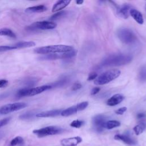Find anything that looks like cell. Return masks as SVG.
Segmentation results:
<instances>
[{"label":"cell","mask_w":146,"mask_h":146,"mask_svg":"<svg viewBox=\"0 0 146 146\" xmlns=\"http://www.w3.org/2000/svg\"><path fill=\"white\" fill-rule=\"evenodd\" d=\"M106 117L103 115H97L92 118V124L97 132L103 131L105 124L106 123Z\"/></svg>","instance_id":"11"},{"label":"cell","mask_w":146,"mask_h":146,"mask_svg":"<svg viewBox=\"0 0 146 146\" xmlns=\"http://www.w3.org/2000/svg\"><path fill=\"white\" fill-rule=\"evenodd\" d=\"M23 142V139L21 136H17L13 139L10 141L11 146H15L17 145L22 144Z\"/></svg>","instance_id":"27"},{"label":"cell","mask_w":146,"mask_h":146,"mask_svg":"<svg viewBox=\"0 0 146 146\" xmlns=\"http://www.w3.org/2000/svg\"><path fill=\"white\" fill-rule=\"evenodd\" d=\"M120 74V71L117 69L107 70L100 74L95 79L94 84L96 85L106 84L119 77Z\"/></svg>","instance_id":"3"},{"label":"cell","mask_w":146,"mask_h":146,"mask_svg":"<svg viewBox=\"0 0 146 146\" xmlns=\"http://www.w3.org/2000/svg\"><path fill=\"white\" fill-rule=\"evenodd\" d=\"M145 116H146V114L144 112H140L137 115V117L138 119H143V118L145 117Z\"/></svg>","instance_id":"37"},{"label":"cell","mask_w":146,"mask_h":146,"mask_svg":"<svg viewBox=\"0 0 146 146\" xmlns=\"http://www.w3.org/2000/svg\"><path fill=\"white\" fill-rule=\"evenodd\" d=\"M124 97L122 94H116L108 99L106 102V104L109 106H115L120 103L124 100Z\"/></svg>","instance_id":"14"},{"label":"cell","mask_w":146,"mask_h":146,"mask_svg":"<svg viewBox=\"0 0 146 146\" xmlns=\"http://www.w3.org/2000/svg\"><path fill=\"white\" fill-rule=\"evenodd\" d=\"M73 50V47L71 46L64 44L50 45L36 48L34 51L37 54H59L70 51Z\"/></svg>","instance_id":"2"},{"label":"cell","mask_w":146,"mask_h":146,"mask_svg":"<svg viewBox=\"0 0 146 146\" xmlns=\"http://www.w3.org/2000/svg\"><path fill=\"white\" fill-rule=\"evenodd\" d=\"M146 128V123L145 122H141L133 127V131L136 135H139L143 132Z\"/></svg>","instance_id":"21"},{"label":"cell","mask_w":146,"mask_h":146,"mask_svg":"<svg viewBox=\"0 0 146 146\" xmlns=\"http://www.w3.org/2000/svg\"><path fill=\"white\" fill-rule=\"evenodd\" d=\"M82 141V138L79 136H75L63 139L60 141L62 146H76Z\"/></svg>","instance_id":"12"},{"label":"cell","mask_w":146,"mask_h":146,"mask_svg":"<svg viewBox=\"0 0 146 146\" xmlns=\"http://www.w3.org/2000/svg\"><path fill=\"white\" fill-rule=\"evenodd\" d=\"M139 79L141 82L146 80V66H143L139 72Z\"/></svg>","instance_id":"25"},{"label":"cell","mask_w":146,"mask_h":146,"mask_svg":"<svg viewBox=\"0 0 146 146\" xmlns=\"http://www.w3.org/2000/svg\"><path fill=\"white\" fill-rule=\"evenodd\" d=\"M132 9V7L129 4H123L120 7L116 9L117 14L124 19H127L129 15L130 10Z\"/></svg>","instance_id":"13"},{"label":"cell","mask_w":146,"mask_h":146,"mask_svg":"<svg viewBox=\"0 0 146 146\" xmlns=\"http://www.w3.org/2000/svg\"><path fill=\"white\" fill-rule=\"evenodd\" d=\"M17 48H27L33 47L35 45V43L33 41H22L19 42L14 44Z\"/></svg>","instance_id":"20"},{"label":"cell","mask_w":146,"mask_h":146,"mask_svg":"<svg viewBox=\"0 0 146 146\" xmlns=\"http://www.w3.org/2000/svg\"><path fill=\"white\" fill-rule=\"evenodd\" d=\"M62 112L61 110H52L50 111H43L36 114L37 117H55L60 114Z\"/></svg>","instance_id":"15"},{"label":"cell","mask_w":146,"mask_h":146,"mask_svg":"<svg viewBox=\"0 0 146 146\" xmlns=\"http://www.w3.org/2000/svg\"><path fill=\"white\" fill-rule=\"evenodd\" d=\"M63 131V129L57 126H48L43 127L40 129H34L33 133L35 134L39 137H43L50 135H54L62 133Z\"/></svg>","instance_id":"6"},{"label":"cell","mask_w":146,"mask_h":146,"mask_svg":"<svg viewBox=\"0 0 146 146\" xmlns=\"http://www.w3.org/2000/svg\"><path fill=\"white\" fill-rule=\"evenodd\" d=\"M68 82V79L67 78L64 77L62 79H60V80H59L58 81L52 83L51 86L52 87H62L64 86V85H66Z\"/></svg>","instance_id":"24"},{"label":"cell","mask_w":146,"mask_h":146,"mask_svg":"<svg viewBox=\"0 0 146 146\" xmlns=\"http://www.w3.org/2000/svg\"><path fill=\"white\" fill-rule=\"evenodd\" d=\"M100 88L99 87H94V88L92 89L91 91V94L92 95H96L97 94L99 91H100Z\"/></svg>","instance_id":"36"},{"label":"cell","mask_w":146,"mask_h":146,"mask_svg":"<svg viewBox=\"0 0 146 146\" xmlns=\"http://www.w3.org/2000/svg\"><path fill=\"white\" fill-rule=\"evenodd\" d=\"M114 139L116 140L122 141L124 143H125L128 145H135L136 143V141L134 139H132L131 137H129V136L126 135H125L117 134L114 136Z\"/></svg>","instance_id":"16"},{"label":"cell","mask_w":146,"mask_h":146,"mask_svg":"<svg viewBox=\"0 0 146 146\" xmlns=\"http://www.w3.org/2000/svg\"><path fill=\"white\" fill-rule=\"evenodd\" d=\"M52 88L51 85H43L36 87H25L20 89L17 93V97L22 98L25 96H31L39 94L45 91Z\"/></svg>","instance_id":"4"},{"label":"cell","mask_w":146,"mask_h":146,"mask_svg":"<svg viewBox=\"0 0 146 146\" xmlns=\"http://www.w3.org/2000/svg\"><path fill=\"white\" fill-rule=\"evenodd\" d=\"M27 106V104L24 102H16L7 104L0 107V114H7L25 108Z\"/></svg>","instance_id":"7"},{"label":"cell","mask_w":146,"mask_h":146,"mask_svg":"<svg viewBox=\"0 0 146 146\" xmlns=\"http://www.w3.org/2000/svg\"><path fill=\"white\" fill-rule=\"evenodd\" d=\"M120 125V123L119 121L112 120H108L106 121L104 125V128L108 129H111L115 127H119Z\"/></svg>","instance_id":"23"},{"label":"cell","mask_w":146,"mask_h":146,"mask_svg":"<svg viewBox=\"0 0 146 146\" xmlns=\"http://www.w3.org/2000/svg\"><path fill=\"white\" fill-rule=\"evenodd\" d=\"M129 15L139 23L140 25H142L144 23V19L142 14L138 10L132 9L130 10L129 12Z\"/></svg>","instance_id":"18"},{"label":"cell","mask_w":146,"mask_h":146,"mask_svg":"<svg viewBox=\"0 0 146 146\" xmlns=\"http://www.w3.org/2000/svg\"><path fill=\"white\" fill-rule=\"evenodd\" d=\"M47 9V7L44 5H40L38 6H34L27 8L25 10L26 13H42L46 11Z\"/></svg>","instance_id":"19"},{"label":"cell","mask_w":146,"mask_h":146,"mask_svg":"<svg viewBox=\"0 0 146 146\" xmlns=\"http://www.w3.org/2000/svg\"><path fill=\"white\" fill-rule=\"evenodd\" d=\"M88 103L87 102H83L82 103H80L76 105L71 106L70 107H68L63 111H62L60 115L62 116H69L70 115H72L75 113H76L78 111H82L86 108V107L88 106Z\"/></svg>","instance_id":"9"},{"label":"cell","mask_w":146,"mask_h":146,"mask_svg":"<svg viewBox=\"0 0 146 146\" xmlns=\"http://www.w3.org/2000/svg\"><path fill=\"white\" fill-rule=\"evenodd\" d=\"M56 26V24L55 22L43 21L33 23L28 27V29L30 30H51L55 28Z\"/></svg>","instance_id":"10"},{"label":"cell","mask_w":146,"mask_h":146,"mask_svg":"<svg viewBox=\"0 0 146 146\" xmlns=\"http://www.w3.org/2000/svg\"><path fill=\"white\" fill-rule=\"evenodd\" d=\"M127 107H123L119 109H117L116 111H115V113L117 115H123L126 111H127Z\"/></svg>","instance_id":"32"},{"label":"cell","mask_w":146,"mask_h":146,"mask_svg":"<svg viewBox=\"0 0 146 146\" xmlns=\"http://www.w3.org/2000/svg\"><path fill=\"white\" fill-rule=\"evenodd\" d=\"M77 50H72L70 51L59 53V54H46L41 56L40 58L42 60H55L58 59H69L74 57L76 55Z\"/></svg>","instance_id":"8"},{"label":"cell","mask_w":146,"mask_h":146,"mask_svg":"<svg viewBox=\"0 0 146 146\" xmlns=\"http://www.w3.org/2000/svg\"><path fill=\"white\" fill-rule=\"evenodd\" d=\"M117 35L120 41L126 44H131L137 40L134 33L128 28H120L117 31Z\"/></svg>","instance_id":"5"},{"label":"cell","mask_w":146,"mask_h":146,"mask_svg":"<svg viewBox=\"0 0 146 146\" xmlns=\"http://www.w3.org/2000/svg\"><path fill=\"white\" fill-rule=\"evenodd\" d=\"M132 60L131 55L122 53L112 54L104 58L101 63L103 67L120 66L130 63Z\"/></svg>","instance_id":"1"},{"label":"cell","mask_w":146,"mask_h":146,"mask_svg":"<svg viewBox=\"0 0 146 146\" xmlns=\"http://www.w3.org/2000/svg\"><path fill=\"white\" fill-rule=\"evenodd\" d=\"M67 14V11H59L54 14H53L51 17H50V20H56L60 18H63Z\"/></svg>","instance_id":"26"},{"label":"cell","mask_w":146,"mask_h":146,"mask_svg":"<svg viewBox=\"0 0 146 146\" xmlns=\"http://www.w3.org/2000/svg\"><path fill=\"white\" fill-rule=\"evenodd\" d=\"M98 77V74L96 72H91L87 78L88 80H92Z\"/></svg>","instance_id":"34"},{"label":"cell","mask_w":146,"mask_h":146,"mask_svg":"<svg viewBox=\"0 0 146 146\" xmlns=\"http://www.w3.org/2000/svg\"><path fill=\"white\" fill-rule=\"evenodd\" d=\"M10 117H6L4 119H2L1 120H0V129L6 125L7 124H8V123L10 121Z\"/></svg>","instance_id":"31"},{"label":"cell","mask_w":146,"mask_h":146,"mask_svg":"<svg viewBox=\"0 0 146 146\" xmlns=\"http://www.w3.org/2000/svg\"><path fill=\"white\" fill-rule=\"evenodd\" d=\"M0 36H7L12 38H16L15 34L12 30L7 28L0 29Z\"/></svg>","instance_id":"22"},{"label":"cell","mask_w":146,"mask_h":146,"mask_svg":"<svg viewBox=\"0 0 146 146\" xmlns=\"http://www.w3.org/2000/svg\"><path fill=\"white\" fill-rule=\"evenodd\" d=\"M8 84V81L5 79L0 80V88H4Z\"/></svg>","instance_id":"35"},{"label":"cell","mask_w":146,"mask_h":146,"mask_svg":"<svg viewBox=\"0 0 146 146\" xmlns=\"http://www.w3.org/2000/svg\"><path fill=\"white\" fill-rule=\"evenodd\" d=\"M34 115V113L32 112H27L19 116V118L21 119H29L31 118Z\"/></svg>","instance_id":"30"},{"label":"cell","mask_w":146,"mask_h":146,"mask_svg":"<svg viewBox=\"0 0 146 146\" xmlns=\"http://www.w3.org/2000/svg\"><path fill=\"white\" fill-rule=\"evenodd\" d=\"M76 3L78 5H81V4H82L83 3V1H82V0H78V1H76Z\"/></svg>","instance_id":"38"},{"label":"cell","mask_w":146,"mask_h":146,"mask_svg":"<svg viewBox=\"0 0 146 146\" xmlns=\"http://www.w3.org/2000/svg\"><path fill=\"white\" fill-rule=\"evenodd\" d=\"M82 88V84L80 83H78V82H76V83H75L73 86H72V88L71 90L72 91H76V90H79L80 88Z\"/></svg>","instance_id":"33"},{"label":"cell","mask_w":146,"mask_h":146,"mask_svg":"<svg viewBox=\"0 0 146 146\" xmlns=\"http://www.w3.org/2000/svg\"><path fill=\"white\" fill-rule=\"evenodd\" d=\"M14 49H17L15 44L9 46H0V52L10 51Z\"/></svg>","instance_id":"29"},{"label":"cell","mask_w":146,"mask_h":146,"mask_svg":"<svg viewBox=\"0 0 146 146\" xmlns=\"http://www.w3.org/2000/svg\"><path fill=\"white\" fill-rule=\"evenodd\" d=\"M84 122L82 120H73L71 123H70V126L74 128H79L81 127L83 124Z\"/></svg>","instance_id":"28"},{"label":"cell","mask_w":146,"mask_h":146,"mask_svg":"<svg viewBox=\"0 0 146 146\" xmlns=\"http://www.w3.org/2000/svg\"><path fill=\"white\" fill-rule=\"evenodd\" d=\"M70 2H71L70 0H60V1H57L54 5L52 8V12L55 13L63 9L66 6H67Z\"/></svg>","instance_id":"17"}]
</instances>
